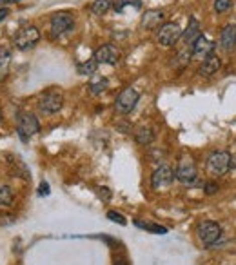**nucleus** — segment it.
I'll return each mask as SVG.
<instances>
[{"mask_svg": "<svg viewBox=\"0 0 236 265\" xmlns=\"http://www.w3.org/2000/svg\"><path fill=\"white\" fill-rule=\"evenodd\" d=\"M62 105H64V95H62V91L55 89V87L46 91V93H42L40 98H38V109H40L44 114L58 113L62 109Z\"/></svg>", "mask_w": 236, "mask_h": 265, "instance_id": "1", "label": "nucleus"}, {"mask_svg": "<svg viewBox=\"0 0 236 265\" xmlns=\"http://www.w3.org/2000/svg\"><path fill=\"white\" fill-rule=\"evenodd\" d=\"M175 178L184 185H193L194 182L198 180V171H196V164L193 162L191 157H182V160L178 162V167H176Z\"/></svg>", "mask_w": 236, "mask_h": 265, "instance_id": "2", "label": "nucleus"}, {"mask_svg": "<svg viewBox=\"0 0 236 265\" xmlns=\"http://www.w3.org/2000/svg\"><path fill=\"white\" fill-rule=\"evenodd\" d=\"M40 40V31H38L35 26H26L19 31V33L15 35V48L20 49V51H26V49H31L35 48Z\"/></svg>", "mask_w": 236, "mask_h": 265, "instance_id": "3", "label": "nucleus"}, {"mask_svg": "<svg viewBox=\"0 0 236 265\" xmlns=\"http://www.w3.org/2000/svg\"><path fill=\"white\" fill-rule=\"evenodd\" d=\"M138 98H140L138 91H135L133 87H126V89H124L122 93L118 95V98L114 100V111H116L118 114L131 113L133 109L137 107Z\"/></svg>", "mask_w": 236, "mask_h": 265, "instance_id": "4", "label": "nucleus"}, {"mask_svg": "<svg viewBox=\"0 0 236 265\" xmlns=\"http://www.w3.org/2000/svg\"><path fill=\"white\" fill-rule=\"evenodd\" d=\"M17 129L22 140H28L33 135H37L40 131V123H38L37 116L33 113H20L19 120H17Z\"/></svg>", "mask_w": 236, "mask_h": 265, "instance_id": "5", "label": "nucleus"}, {"mask_svg": "<svg viewBox=\"0 0 236 265\" xmlns=\"http://www.w3.org/2000/svg\"><path fill=\"white\" fill-rule=\"evenodd\" d=\"M49 24H51L53 37H58V35H64L73 29V26H75V17L69 11H58V13H55L51 17Z\"/></svg>", "mask_w": 236, "mask_h": 265, "instance_id": "6", "label": "nucleus"}, {"mask_svg": "<svg viewBox=\"0 0 236 265\" xmlns=\"http://www.w3.org/2000/svg\"><path fill=\"white\" fill-rule=\"evenodd\" d=\"M182 37V29L176 22H165L160 29H158V33H156V38H158V42L160 46L164 48H171V46H175L178 42V38Z\"/></svg>", "mask_w": 236, "mask_h": 265, "instance_id": "7", "label": "nucleus"}, {"mask_svg": "<svg viewBox=\"0 0 236 265\" xmlns=\"http://www.w3.org/2000/svg\"><path fill=\"white\" fill-rule=\"evenodd\" d=\"M196 234H198V240L203 245H212L218 238L222 236V227L216 222H202L196 227Z\"/></svg>", "mask_w": 236, "mask_h": 265, "instance_id": "8", "label": "nucleus"}, {"mask_svg": "<svg viewBox=\"0 0 236 265\" xmlns=\"http://www.w3.org/2000/svg\"><path fill=\"white\" fill-rule=\"evenodd\" d=\"M229 164H231V155L225 151H218L212 153L207 160V169L211 175L214 176H222L229 171Z\"/></svg>", "mask_w": 236, "mask_h": 265, "instance_id": "9", "label": "nucleus"}, {"mask_svg": "<svg viewBox=\"0 0 236 265\" xmlns=\"http://www.w3.org/2000/svg\"><path fill=\"white\" fill-rule=\"evenodd\" d=\"M173 182H175V171L169 166H160L151 176V187L155 191L167 189V187L173 185Z\"/></svg>", "mask_w": 236, "mask_h": 265, "instance_id": "10", "label": "nucleus"}, {"mask_svg": "<svg viewBox=\"0 0 236 265\" xmlns=\"http://www.w3.org/2000/svg\"><path fill=\"white\" fill-rule=\"evenodd\" d=\"M94 60L96 64H107V66H114L120 62V51L118 48H114L113 44H105L102 48H98L94 51Z\"/></svg>", "mask_w": 236, "mask_h": 265, "instance_id": "11", "label": "nucleus"}, {"mask_svg": "<svg viewBox=\"0 0 236 265\" xmlns=\"http://www.w3.org/2000/svg\"><path fill=\"white\" fill-rule=\"evenodd\" d=\"M214 48H216L214 42H211L209 38H205L202 35V37L196 38L193 42V46H191V55H193V58H196V60H203V58H207L209 55H212Z\"/></svg>", "mask_w": 236, "mask_h": 265, "instance_id": "12", "label": "nucleus"}, {"mask_svg": "<svg viewBox=\"0 0 236 265\" xmlns=\"http://www.w3.org/2000/svg\"><path fill=\"white\" fill-rule=\"evenodd\" d=\"M220 67H222V58L212 53V55H209L207 58H203L202 60V66L198 67V75L200 76H212L214 73L220 71Z\"/></svg>", "mask_w": 236, "mask_h": 265, "instance_id": "13", "label": "nucleus"}, {"mask_svg": "<svg viewBox=\"0 0 236 265\" xmlns=\"http://www.w3.org/2000/svg\"><path fill=\"white\" fill-rule=\"evenodd\" d=\"M165 15L160 10H149L146 11V15L142 17V28L147 29V31H153V29H158L160 24L164 22Z\"/></svg>", "mask_w": 236, "mask_h": 265, "instance_id": "14", "label": "nucleus"}, {"mask_svg": "<svg viewBox=\"0 0 236 265\" xmlns=\"http://www.w3.org/2000/svg\"><path fill=\"white\" fill-rule=\"evenodd\" d=\"M236 46V26L229 24L222 29V33H220V48L223 51H229Z\"/></svg>", "mask_w": 236, "mask_h": 265, "instance_id": "15", "label": "nucleus"}, {"mask_svg": "<svg viewBox=\"0 0 236 265\" xmlns=\"http://www.w3.org/2000/svg\"><path fill=\"white\" fill-rule=\"evenodd\" d=\"M198 37H202V33H200V22L194 19V17H191V19H189L187 29L182 31V37L180 38H184V42L187 44V46H193V42Z\"/></svg>", "mask_w": 236, "mask_h": 265, "instance_id": "16", "label": "nucleus"}, {"mask_svg": "<svg viewBox=\"0 0 236 265\" xmlns=\"http://www.w3.org/2000/svg\"><path fill=\"white\" fill-rule=\"evenodd\" d=\"M135 138H137V142L140 146H149L155 140V132H153L151 127H138L137 132H135Z\"/></svg>", "mask_w": 236, "mask_h": 265, "instance_id": "17", "label": "nucleus"}, {"mask_svg": "<svg viewBox=\"0 0 236 265\" xmlns=\"http://www.w3.org/2000/svg\"><path fill=\"white\" fill-rule=\"evenodd\" d=\"M96 67H98L96 60H94V58H91V60L82 62V64H78V66H76V71H78V75L93 76L94 73H96Z\"/></svg>", "mask_w": 236, "mask_h": 265, "instance_id": "18", "label": "nucleus"}, {"mask_svg": "<svg viewBox=\"0 0 236 265\" xmlns=\"http://www.w3.org/2000/svg\"><path fill=\"white\" fill-rule=\"evenodd\" d=\"M107 85H109L107 78H96V80L89 82V87H87V89H89L91 95L96 96V95H102V93L107 89Z\"/></svg>", "mask_w": 236, "mask_h": 265, "instance_id": "19", "label": "nucleus"}, {"mask_svg": "<svg viewBox=\"0 0 236 265\" xmlns=\"http://www.w3.org/2000/svg\"><path fill=\"white\" fill-rule=\"evenodd\" d=\"M111 8H113V0H94L93 6H91V11H93L94 15L102 17V15L107 13Z\"/></svg>", "mask_w": 236, "mask_h": 265, "instance_id": "20", "label": "nucleus"}, {"mask_svg": "<svg viewBox=\"0 0 236 265\" xmlns=\"http://www.w3.org/2000/svg\"><path fill=\"white\" fill-rule=\"evenodd\" d=\"M113 6H114V10H116L118 13H122L126 8L140 10V8H142V0H114Z\"/></svg>", "mask_w": 236, "mask_h": 265, "instance_id": "21", "label": "nucleus"}, {"mask_svg": "<svg viewBox=\"0 0 236 265\" xmlns=\"http://www.w3.org/2000/svg\"><path fill=\"white\" fill-rule=\"evenodd\" d=\"M13 204V191L8 185H0V207H8Z\"/></svg>", "mask_w": 236, "mask_h": 265, "instance_id": "22", "label": "nucleus"}, {"mask_svg": "<svg viewBox=\"0 0 236 265\" xmlns=\"http://www.w3.org/2000/svg\"><path fill=\"white\" fill-rule=\"evenodd\" d=\"M191 58H193V55H191V49L187 48V49H184V51L180 53L176 58H173V60H175V62H173V66H175V67H184V66H187Z\"/></svg>", "mask_w": 236, "mask_h": 265, "instance_id": "23", "label": "nucleus"}, {"mask_svg": "<svg viewBox=\"0 0 236 265\" xmlns=\"http://www.w3.org/2000/svg\"><path fill=\"white\" fill-rule=\"evenodd\" d=\"M135 223H137L138 227L146 229V231H151V232H155V234H165V232H167V229L165 227H162V225H155V223H144V222H140V220H137Z\"/></svg>", "mask_w": 236, "mask_h": 265, "instance_id": "24", "label": "nucleus"}, {"mask_svg": "<svg viewBox=\"0 0 236 265\" xmlns=\"http://www.w3.org/2000/svg\"><path fill=\"white\" fill-rule=\"evenodd\" d=\"M232 0H214V11L216 13H225L231 10Z\"/></svg>", "mask_w": 236, "mask_h": 265, "instance_id": "25", "label": "nucleus"}, {"mask_svg": "<svg viewBox=\"0 0 236 265\" xmlns=\"http://www.w3.org/2000/svg\"><path fill=\"white\" fill-rule=\"evenodd\" d=\"M107 218L111 220V222H116V223H120V225H126V218L122 216L120 213H114V211H109L107 213Z\"/></svg>", "mask_w": 236, "mask_h": 265, "instance_id": "26", "label": "nucleus"}, {"mask_svg": "<svg viewBox=\"0 0 236 265\" xmlns=\"http://www.w3.org/2000/svg\"><path fill=\"white\" fill-rule=\"evenodd\" d=\"M218 191V185L214 184V182H209V184H205V193L207 194H214Z\"/></svg>", "mask_w": 236, "mask_h": 265, "instance_id": "27", "label": "nucleus"}, {"mask_svg": "<svg viewBox=\"0 0 236 265\" xmlns=\"http://www.w3.org/2000/svg\"><path fill=\"white\" fill-rule=\"evenodd\" d=\"M8 17H10V10H8V8H0V22L6 20Z\"/></svg>", "mask_w": 236, "mask_h": 265, "instance_id": "28", "label": "nucleus"}, {"mask_svg": "<svg viewBox=\"0 0 236 265\" xmlns=\"http://www.w3.org/2000/svg\"><path fill=\"white\" fill-rule=\"evenodd\" d=\"M40 194H42V196H47V194H49V185H47L46 182L40 184Z\"/></svg>", "mask_w": 236, "mask_h": 265, "instance_id": "29", "label": "nucleus"}, {"mask_svg": "<svg viewBox=\"0 0 236 265\" xmlns=\"http://www.w3.org/2000/svg\"><path fill=\"white\" fill-rule=\"evenodd\" d=\"M229 169H236V155L231 157V164H229Z\"/></svg>", "mask_w": 236, "mask_h": 265, "instance_id": "30", "label": "nucleus"}, {"mask_svg": "<svg viewBox=\"0 0 236 265\" xmlns=\"http://www.w3.org/2000/svg\"><path fill=\"white\" fill-rule=\"evenodd\" d=\"M13 0H0V8H6L8 4H11Z\"/></svg>", "mask_w": 236, "mask_h": 265, "instance_id": "31", "label": "nucleus"}, {"mask_svg": "<svg viewBox=\"0 0 236 265\" xmlns=\"http://www.w3.org/2000/svg\"><path fill=\"white\" fill-rule=\"evenodd\" d=\"M114 265H129V263L126 260H116V261H114Z\"/></svg>", "mask_w": 236, "mask_h": 265, "instance_id": "32", "label": "nucleus"}, {"mask_svg": "<svg viewBox=\"0 0 236 265\" xmlns=\"http://www.w3.org/2000/svg\"><path fill=\"white\" fill-rule=\"evenodd\" d=\"M13 2H20V0H13Z\"/></svg>", "mask_w": 236, "mask_h": 265, "instance_id": "33", "label": "nucleus"}, {"mask_svg": "<svg viewBox=\"0 0 236 265\" xmlns=\"http://www.w3.org/2000/svg\"><path fill=\"white\" fill-rule=\"evenodd\" d=\"M0 120H2V113H0Z\"/></svg>", "mask_w": 236, "mask_h": 265, "instance_id": "34", "label": "nucleus"}]
</instances>
